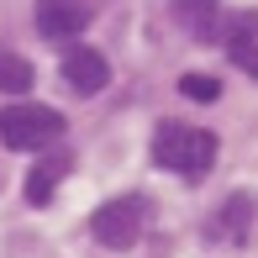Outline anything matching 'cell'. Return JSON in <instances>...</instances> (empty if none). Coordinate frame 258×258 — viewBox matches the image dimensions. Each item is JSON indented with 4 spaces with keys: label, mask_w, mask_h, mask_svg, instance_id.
Masks as SVG:
<instances>
[{
    "label": "cell",
    "mask_w": 258,
    "mask_h": 258,
    "mask_svg": "<svg viewBox=\"0 0 258 258\" xmlns=\"http://www.w3.org/2000/svg\"><path fill=\"white\" fill-rule=\"evenodd\" d=\"M153 163L158 169H174V174H201L216 163V132L206 126H184V121H158L153 126Z\"/></svg>",
    "instance_id": "1"
},
{
    "label": "cell",
    "mask_w": 258,
    "mask_h": 258,
    "mask_svg": "<svg viewBox=\"0 0 258 258\" xmlns=\"http://www.w3.org/2000/svg\"><path fill=\"white\" fill-rule=\"evenodd\" d=\"M63 132H69V121L53 111V105L16 100V105L0 111V143L16 148V153H42V148H53Z\"/></svg>",
    "instance_id": "2"
},
{
    "label": "cell",
    "mask_w": 258,
    "mask_h": 258,
    "mask_svg": "<svg viewBox=\"0 0 258 258\" xmlns=\"http://www.w3.org/2000/svg\"><path fill=\"white\" fill-rule=\"evenodd\" d=\"M148 216H153V206H148L143 195H116V201H105L95 216H90V232H95V242H100V248L126 253L137 237H143Z\"/></svg>",
    "instance_id": "3"
},
{
    "label": "cell",
    "mask_w": 258,
    "mask_h": 258,
    "mask_svg": "<svg viewBox=\"0 0 258 258\" xmlns=\"http://www.w3.org/2000/svg\"><path fill=\"white\" fill-rule=\"evenodd\" d=\"M90 27V0H37V32L53 42H69Z\"/></svg>",
    "instance_id": "4"
},
{
    "label": "cell",
    "mask_w": 258,
    "mask_h": 258,
    "mask_svg": "<svg viewBox=\"0 0 258 258\" xmlns=\"http://www.w3.org/2000/svg\"><path fill=\"white\" fill-rule=\"evenodd\" d=\"M63 79L79 95H95V90L111 85V63H105V53H95V48H69L63 53Z\"/></svg>",
    "instance_id": "5"
},
{
    "label": "cell",
    "mask_w": 258,
    "mask_h": 258,
    "mask_svg": "<svg viewBox=\"0 0 258 258\" xmlns=\"http://www.w3.org/2000/svg\"><path fill=\"white\" fill-rule=\"evenodd\" d=\"M69 163H74L69 153H48L37 169L27 174V201H32V206H48V201H53V190H58V179L69 174Z\"/></svg>",
    "instance_id": "6"
},
{
    "label": "cell",
    "mask_w": 258,
    "mask_h": 258,
    "mask_svg": "<svg viewBox=\"0 0 258 258\" xmlns=\"http://www.w3.org/2000/svg\"><path fill=\"white\" fill-rule=\"evenodd\" d=\"M174 16H179V27H190L195 37H211L216 32V11H221V0H174Z\"/></svg>",
    "instance_id": "7"
},
{
    "label": "cell",
    "mask_w": 258,
    "mask_h": 258,
    "mask_svg": "<svg viewBox=\"0 0 258 258\" xmlns=\"http://www.w3.org/2000/svg\"><path fill=\"white\" fill-rule=\"evenodd\" d=\"M37 85V74H32V63L21 53H0V95H27V90Z\"/></svg>",
    "instance_id": "8"
},
{
    "label": "cell",
    "mask_w": 258,
    "mask_h": 258,
    "mask_svg": "<svg viewBox=\"0 0 258 258\" xmlns=\"http://www.w3.org/2000/svg\"><path fill=\"white\" fill-rule=\"evenodd\" d=\"M227 53H232V63H237L242 74L258 79V37H227Z\"/></svg>",
    "instance_id": "9"
},
{
    "label": "cell",
    "mask_w": 258,
    "mask_h": 258,
    "mask_svg": "<svg viewBox=\"0 0 258 258\" xmlns=\"http://www.w3.org/2000/svg\"><path fill=\"white\" fill-rule=\"evenodd\" d=\"M179 90H184V95H190V100H221V85H216V79H211V74H184L179 79Z\"/></svg>",
    "instance_id": "10"
}]
</instances>
